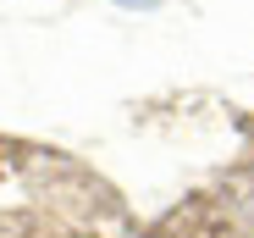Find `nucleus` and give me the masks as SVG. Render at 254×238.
<instances>
[{"mask_svg": "<svg viewBox=\"0 0 254 238\" xmlns=\"http://www.w3.org/2000/svg\"><path fill=\"white\" fill-rule=\"evenodd\" d=\"M116 6H160V0H116Z\"/></svg>", "mask_w": 254, "mask_h": 238, "instance_id": "f257e3e1", "label": "nucleus"}]
</instances>
